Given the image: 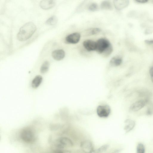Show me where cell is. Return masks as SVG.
Wrapping results in <instances>:
<instances>
[{"mask_svg":"<svg viewBox=\"0 0 153 153\" xmlns=\"http://www.w3.org/2000/svg\"><path fill=\"white\" fill-rule=\"evenodd\" d=\"M36 30V27L32 22L26 23L20 29L17 35V39L20 41H25L30 38Z\"/></svg>","mask_w":153,"mask_h":153,"instance_id":"obj_1","label":"cell"},{"mask_svg":"<svg viewBox=\"0 0 153 153\" xmlns=\"http://www.w3.org/2000/svg\"><path fill=\"white\" fill-rule=\"evenodd\" d=\"M21 139L27 143H31L36 139L35 134L33 131L30 128H26L22 131L20 134Z\"/></svg>","mask_w":153,"mask_h":153,"instance_id":"obj_2","label":"cell"},{"mask_svg":"<svg viewBox=\"0 0 153 153\" xmlns=\"http://www.w3.org/2000/svg\"><path fill=\"white\" fill-rule=\"evenodd\" d=\"M73 143L69 138L62 137L59 138L56 141L55 146L57 149H63L66 147H71L73 146Z\"/></svg>","mask_w":153,"mask_h":153,"instance_id":"obj_3","label":"cell"},{"mask_svg":"<svg viewBox=\"0 0 153 153\" xmlns=\"http://www.w3.org/2000/svg\"><path fill=\"white\" fill-rule=\"evenodd\" d=\"M96 51L99 54H102L111 44L109 41L105 38H101L96 42Z\"/></svg>","mask_w":153,"mask_h":153,"instance_id":"obj_4","label":"cell"},{"mask_svg":"<svg viewBox=\"0 0 153 153\" xmlns=\"http://www.w3.org/2000/svg\"><path fill=\"white\" fill-rule=\"evenodd\" d=\"M111 111L110 107L108 105H99L97 109V114L99 117L101 118L108 117Z\"/></svg>","mask_w":153,"mask_h":153,"instance_id":"obj_5","label":"cell"},{"mask_svg":"<svg viewBox=\"0 0 153 153\" xmlns=\"http://www.w3.org/2000/svg\"><path fill=\"white\" fill-rule=\"evenodd\" d=\"M80 34L78 32L72 33L68 35L65 38V42L68 44H76L79 41Z\"/></svg>","mask_w":153,"mask_h":153,"instance_id":"obj_6","label":"cell"},{"mask_svg":"<svg viewBox=\"0 0 153 153\" xmlns=\"http://www.w3.org/2000/svg\"><path fill=\"white\" fill-rule=\"evenodd\" d=\"M147 102L146 100H140L137 101L131 105L129 110L132 112L137 111L144 107Z\"/></svg>","mask_w":153,"mask_h":153,"instance_id":"obj_7","label":"cell"},{"mask_svg":"<svg viewBox=\"0 0 153 153\" xmlns=\"http://www.w3.org/2000/svg\"><path fill=\"white\" fill-rule=\"evenodd\" d=\"M80 147L82 150L85 153H91L94 151L92 143L88 140L82 142L80 144Z\"/></svg>","mask_w":153,"mask_h":153,"instance_id":"obj_8","label":"cell"},{"mask_svg":"<svg viewBox=\"0 0 153 153\" xmlns=\"http://www.w3.org/2000/svg\"><path fill=\"white\" fill-rule=\"evenodd\" d=\"M84 48L88 51H96V42L90 39L84 41L83 43Z\"/></svg>","mask_w":153,"mask_h":153,"instance_id":"obj_9","label":"cell"},{"mask_svg":"<svg viewBox=\"0 0 153 153\" xmlns=\"http://www.w3.org/2000/svg\"><path fill=\"white\" fill-rule=\"evenodd\" d=\"M55 0H42L40 3L41 7L44 10H48L55 5Z\"/></svg>","mask_w":153,"mask_h":153,"instance_id":"obj_10","label":"cell"},{"mask_svg":"<svg viewBox=\"0 0 153 153\" xmlns=\"http://www.w3.org/2000/svg\"><path fill=\"white\" fill-rule=\"evenodd\" d=\"M114 6L118 10H122L127 7L129 3V0H114Z\"/></svg>","mask_w":153,"mask_h":153,"instance_id":"obj_11","label":"cell"},{"mask_svg":"<svg viewBox=\"0 0 153 153\" xmlns=\"http://www.w3.org/2000/svg\"><path fill=\"white\" fill-rule=\"evenodd\" d=\"M52 56L54 59L57 61L62 59L65 57V52L62 49H58L52 52Z\"/></svg>","mask_w":153,"mask_h":153,"instance_id":"obj_12","label":"cell"},{"mask_svg":"<svg viewBox=\"0 0 153 153\" xmlns=\"http://www.w3.org/2000/svg\"><path fill=\"white\" fill-rule=\"evenodd\" d=\"M124 123L125 126L124 129L126 133H128L131 131L134 127L135 125V122L130 119L126 120Z\"/></svg>","mask_w":153,"mask_h":153,"instance_id":"obj_13","label":"cell"},{"mask_svg":"<svg viewBox=\"0 0 153 153\" xmlns=\"http://www.w3.org/2000/svg\"><path fill=\"white\" fill-rule=\"evenodd\" d=\"M122 62V58L120 56H116L113 57L110 60V65L112 67H117L120 65Z\"/></svg>","mask_w":153,"mask_h":153,"instance_id":"obj_14","label":"cell"},{"mask_svg":"<svg viewBox=\"0 0 153 153\" xmlns=\"http://www.w3.org/2000/svg\"><path fill=\"white\" fill-rule=\"evenodd\" d=\"M42 81V77L39 75L36 76L33 79L31 84L32 87L33 88H37L41 84Z\"/></svg>","mask_w":153,"mask_h":153,"instance_id":"obj_15","label":"cell"},{"mask_svg":"<svg viewBox=\"0 0 153 153\" xmlns=\"http://www.w3.org/2000/svg\"><path fill=\"white\" fill-rule=\"evenodd\" d=\"M101 31V29L98 28H89L85 31V36H88L94 35L99 33Z\"/></svg>","mask_w":153,"mask_h":153,"instance_id":"obj_16","label":"cell"},{"mask_svg":"<svg viewBox=\"0 0 153 153\" xmlns=\"http://www.w3.org/2000/svg\"><path fill=\"white\" fill-rule=\"evenodd\" d=\"M50 64L48 61H45L41 66L40 69V72L42 74L46 73L48 71L49 67Z\"/></svg>","mask_w":153,"mask_h":153,"instance_id":"obj_17","label":"cell"},{"mask_svg":"<svg viewBox=\"0 0 153 153\" xmlns=\"http://www.w3.org/2000/svg\"><path fill=\"white\" fill-rule=\"evenodd\" d=\"M100 7L102 9L111 10L112 9V7L111 3L107 1H103L100 4Z\"/></svg>","mask_w":153,"mask_h":153,"instance_id":"obj_18","label":"cell"},{"mask_svg":"<svg viewBox=\"0 0 153 153\" xmlns=\"http://www.w3.org/2000/svg\"><path fill=\"white\" fill-rule=\"evenodd\" d=\"M58 21V19L55 16H53L49 18L46 22L47 25L53 26L56 24Z\"/></svg>","mask_w":153,"mask_h":153,"instance_id":"obj_19","label":"cell"},{"mask_svg":"<svg viewBox=\"0 0 153 153\" xmlns=\"http://www.w3.org/2000/svg\"><path fill=\"white\" fill-rule=\"evenodd\" d=\"M113 51V48L111 44L101 54L102 56L105 57L109 56L112 53Z\"/></svg>","mask_w":153,"mask_h":153,"instance_id":"obj_20","label":"cell"},{"mask_svg":"<svg viewBox=\"0 0 153 153\" xmlns=\"http://www.w3.org/2000/svg\"><path fill=\"white\" fill-rule=\"evenodd\" d=\"M145 147L144 145L142 143H139L137 147V153H144L145 152Z\"/></svg>","mask_w":153,"mask_h":153,"instance_id":"obj_21","label":"cell"},{"mask_svg":"<svg viewBox=\"0 0 153 153\" xmlns=\"http://www.w3.org/2000/svg\"><path fill=\"white\" fill-rule=\"evenodd\" d=\"M109 147L108 144L104 145L99 148L96 151L97 152L101 153L104 152L107 150Z\"/></svg>","mask_w":153,"mask_h":153,"instance_id":"obj_22","label":"cell"},{"mask_svg":"<svg viewBox=\"0 0 153 153\" xmlns=\"http://www.w3.org/2000/svg\"><path fill=\"white\" fill-rule=\"evenodd\" d=\"M98 6L97 4L95 3L91 4L88 7V10L91 11H94L98 9Z\"/></svg>","mask_w":153,"mask_h":153,"instance_id":"obj_23","label":"cell"},{"mask_svg":"<svg viewBox=\"0 0 153 153\" xmlns=\"http://www.w3.org/2000/svg\"><path fill=\"white\" fill-rule=\"evenodd\" d=\"M149 72L151 79L153 83V67H152L150 68L149 70Z\"/></svg>","mask_w":153,"mask_h":153,"instance_id":"obj_24","label":"cell"},{"mask_svg":"<svg viewBox=\"0 0 153 153\" xmlns=\"http://www.w3.org/2000/svg\"><path fill=\"white\" fill-rule=\"evenodd\" d=\"M145 42L147 44L151 45L153 44V39H147L145 41Z\"/></svg>","mask_w":153,"mask_h":153,"instance_id":"obj_25","label":"cell"},{"mask_svg":"<svg viewBox=\"0 0 153 153\" xmlns=\"http://www.w3.org/2000/svg\"><path fill=\"white\" fill-rule=\"evenodd\" d=\"M137 2L140 3H145L148 1L149 0H135Z\"/></svg>","mask_w":153,"mask_h":153,"instance_id":"obj_26","label":"cell"}]
</instances>
